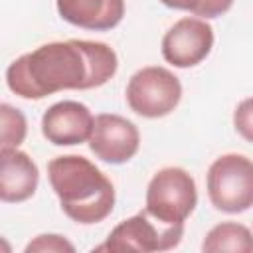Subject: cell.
<instances>
[{"instance_id": "cell-1", "label": "cell", "mask_w": 253, "mask_h": 253, "mask_svg": "<svg viewBox=\"0 0 253 253\" xmlns=\"http://www.w3.org/2000/svg\"><path fill=\"white\" fill-rule=\"evenodd\" d=\"M117 69V51L105 42H49L14 59L6 69V85L22 99L40 101L59 91L101 87Z\"/></svg>"}, {"instance_id": "cell-2", "label": "cell", "mask_w": 253, "mask_h": 253, "mask_svg": "<svg viewBox=\"0 0 253 253\" xmlns=\"http://www.w3.org/2000/svg\"><path fill=\"white\" fill-rule=\"evenodd\" d=\"M47 178L61 211L75 223L93 225L107 219L115 208V186L89 158L55 156L47 162Z\"/></svg>"}, {"instance_id": "cell-3", "label": "cell", "mask_w": 253, "mask_h": 253, "mask_svg": "<svg viewBox=\"0 0 253 253\" xmlns=\"http://www.w3.org/2000/svg\"><path fill=\"white\" fill-rule=\"evenodd\" d=\"M211 206L223 213H243L253 208V160L227 152L217 156L206 174Z\"/></svg>"}, {"instance_id": "cell-4", "label": "cell", "mask_w": 253, "mask_h": 253, "mask_svg": "<svg viewBox=\"0 0 253 253\" xmlns=\"http://www.w3.org/2000/svg\"><path fill=\"white\" fill-rule=\"evenodd\" d=\"M198 206V188L192 174L180 166L158 170L148 186L144 210L164 223H184Z\"/></svg>"}, {"instance_id": "cell-5", "label": "cell", "mask_w": 253, "mask_h": 253, "mask_svg": "<svg viewBox=\"0 0 253 253\" xmlns=\"http://www.w3.org/2000/svg\"><path fill=\"white\" fill-rule=\"evenodd\" d=\"M182 237L184 223H164L142 210L115 225L107 241L93 251H170L180 245Z\"/></svg>"}, {"instance_id": "cell-6", "label": "cell", "mask_w": 253, "mask_h": 253, "mask_svg": "<svg viewBox=\"0 0 253 253\" xmlns=\"http://www.w3.org/2000/svg\"><path fill=\"white\" fill-rule=\"evenodd\" d=\"M126 105L144 119L170 115L182 99L180 79L162 65H146L134 71L125 89Z\"/></svg>"}, {"instance_id": "cell-7", "label": "cell", "mask_w": 253, "mask_h": 253, "mask_svg": "<svg viewBox=\"0 0 253 253\" xmlns=\"http://www.w3.org/2000/svg\"><path fill=\"white\" fill-rule=\"evenodd\" d=\"M213 42V28L208 24V20L186 16L168 28V32L162 36L160 49L166 63L178 69H188L200 65L211 53Z\"/></svg>"}, {"instance_id": "cell-8", "label": "cell", "mask_w": 253, "mask_h": 253, "mask_svg": "<svg viewBox=\"0 0 253 253\" xmlns=\"http://www.w3.org/2000/svg\"><path fill=\"white\" fill-rule=\"evenodd\" d=\"M89 148L107 164H125L138 152L140 132L126 117L117 113H101L95 117Z\"/></svg>"}, {"instance_id": "cell-9", "label": "cell", "mask_w": 253, "mask_h": 253, "mask_svg": "<svg viewBox=\"0 0 253 253\" xmlns=\"http://www.w3.org/2000/svg\"><path fill=\"white\" fill-rule=\"evenodd\" d=\"M95 117L79 101H59L42 115V134L55 146H75L89 142Z\"/></svg>"}, {"instance_id": "cell-10", "label": "cell", "mask_w": 253, "mask_h": 253, "mask_svg": "<svg viewBox=\"0 0 253 253\" xmlns=\"http://www.w3.org/2000/svg\"><path fill=\"white\" fill-rule=\"evenodd\" d=\"M40 184L38 164L20 148H0V200L20 204L30 200Z\"/></svg>"}, {"instance_id": "cell-11", "label": "cell", "mask_w": 253, "mask_h": 253, "mask_svg": "<svg viewBox=\"0 0 253 253\" xmlns=\"http://www.w3.org/2000/svg\"><path fill=\"white\" fill-rule=\"evenodd\" d=\"M55 6L63 22L91 32L113 30L125 16V0H55Z\"/></svg>"}, {"instance_id": "cell-12", "label": "cell", "mask_w": 253, "mask_h": 253, "mask_svg": "<svg viewBox=\"0 0 253 253\" xmlns=\"http://www.w3.org/2000/svg\"><path fill=\"white\" fill-rule=\"evenodd\" d=\"M204 253H253V233L247 225L237 221H221L213 225L204 241H202Z\"/></svg>"}, {"instance_id": "cell-13", "label": "cell", "mask_w": 253, "mask_h": 253, "mask_svg": "<svg viewBox=\"0 0 253 253\" xmlns=\"http://www.w3.org/2000/svg\"><path fill=\"white\" fill-rule=\"evenodd\" d=\"M0 134L2 148H18L28 134V121L24 113L8 103L0 105Z\"/></svg>"}, {"instance_id": "cell-14", "label": "cell", "mask_w": 253, "mask_h": 253, "mask_svg": "<svg viewBox=\"0 0 253 253\" xmlns=\"http://www.w3.org/2000/svg\"><path fill=\"white\" fill-rule=\"evenodd\" d=\"M160 2L166 8L184 10L198 18L211 20V18H219L225 12H229L235 0H160Z\"/></svg>"}, {"instance_id": "cell-15", "label": "cell", "mask_w": 253, "mask_h": 253, "mask_svg": "<svg viewBox=\"0 0 253 253\" xmlns=\"http://www.w3.org/2000/svg\"><path fill=\"white\" fill-rule=\"evenodd\" d=\"M26 253H75V245L57 233H42L34 237L26 249Z\"/></svg>"}, {"instance_id": "cell-16", "label": "cell", "mask_w": 253, "mask_h": 253, "mask_svg": "<svg viewBox=\"0 0 253 253\" xmlns=\"http://www.w3.org/2000/svg\"><path fill=\"white\" fill-rule=\"evenodd\" d=\"M233 126L243 140L253 144V97L237 103L233 111Z\"/></svg>"}]
</instances>
